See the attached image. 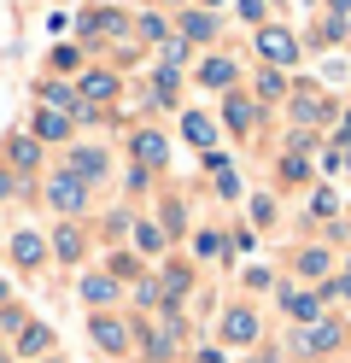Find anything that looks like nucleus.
Wrapping results in <instances>:
<instances>
[{"label":"nucleus","mask_w":351,"mask_h":363,"mask_svg":"<svg viewBox=\"0 0 351 363\" xmlns=\"http://www.w3.org/2000/svg\"><path fill=\"white\" fill-rule=\"evenodd\" d=\"M328 12H334V24H340V18L351 12V0H328Z\"/></svg>","instance_id":"b1692460"},{"label":"nucleus","mask_w":351,"mask_h":363,"mask_svg":"<svg viewBox=\"0 0 351 363\" xmlns=\"http://www.w3.org/2000/svg\"><path fill=\"white\" fill-rule=\"evenodd\" d=\"M94 340H100L106 352H123V328H117V323H106V316H94Z\"/></svg>","instance_id":"ddd939ff"},{"label":"nucleus","mask_w":351,"mask_h":363,"mask_svg":"<svg viewBox=\"0 0 351 363\" xmlns=\"http://www.w3.org/2000/svg\"><path fill=\"white\" fill-rule=\"evenodd\" d=\"M205 6H223V0H205Z\"/></svg>","instance_id":"a878e982"},{"label":"nucleus","mask_w":351,"mask_h":363,"mask_svg":"<svg viewBox=\"0 0 351 363\" xmlns=\"http://www.w3.org/2000/svg\"><path fill=\"white\" fill-rule=\"evenodd\" d=\"M12 164L30 170V164H35V141H12Z\"/></svg>","instance_id":"aec40b11"},{"label":"nucleus","mask_w":351,"mask_h":363,"mask_svg":"<svg viewBox=\"0 0 351 363\" xmlns=\"http://www.w3.org/2000/svg\"><path fill=\"white\" fill-rule=\"evenodd\" d=\"M111 293H117V281H111V276H88V281H82V299H94V305L111 299Z\"/></svg>","instance_id":"2eb2a0df"},{"label":"nucleus","mask_w":351,"mask_h":363,"mask_svg":"<svg viewBox=\"0 0 351 363\" xmlns=\"http://www.w3.org/2000/svg\"><path fill=\"white\" fill-rule=\"evenodd\" d=\"M257 94H264V100H275V94H287V88H281V71H264V77H257Z\"/></svg>","instance_id":"6ab92c4d"},{"label":"nucleus","mask_w":351,"mask_h":363,"mask_svg":"<svg viewBox=\"0 0 351 363\" xmlns=\"http://www.w3.org/2000/svg\"><path fill=\"white\" fill-rule=\"evenodd\" d=\"M299 269H304V276H322V269H328V252H304Z\"/></svg>","instance_id":"412c9836"},{"label":"nucleus","mask_w":351,"mask_h":363,"mask_svg":"<svg viewBox=\"0 0 351 363\" xmlns=\"http://www.w3.org/2000/svg\"><path fill=\"white\" fill-rule=\"evenodd\" d=\"M135 158H140V164H164V135H135Z\"/></svg>","instance_id":"1a4fd4ad"},{"label":"nucleus","mask_w":351,"mask_h":363,"mask_svg":"<svg viewBox=\"0 0 351 363\" xmlns=\"http://www.w3.org/2000/svg\"><path fill=\"white\" fill-rule=\"evenodd\" d=\"M281 305H287V316H299V323H322L311 293H281Z\"/></svg>","instance_id":"6e6552de"},{"label":"nucleus","mask_w":351,"mask_h":363,"mask_svg":"<svg viewBox=\"0 0 351 363\" xmlns=\"http://www.w3.org/2000/svg\"><path fill=\"white\" fill-rule=\"evenodd\" d=\"M257 48H264V59H299V41L287 35V30H264V35H257Z\"/></svg>","instance_id":"7ed1b4c3"},{"label":"nucleus","mask_w":351,"mask_h":363,"mask_svg":"<svg viewBox=\"0 0 351 363\" xmlns=\"http://www.w3.org/2000/svg\"><path fill=\"white\" fill-rule=\"evenodd\" d=\"M41 100H47V111H53V106H59V111H77V88H65V82H47V88H41Z\"/></svg>","instance_id":"9b49d317"},{"label":"nucleus","mask_w":351,"mask_h":363,"mask_svg":"<svg viewBox=\"0 0 351 363\" xmlns=\"http://www.w3.org/2000/svg\"><path fill=\"white\" fill-rule=\"evenodd\" d=\"M140 246H147V252H164V229H158V223H140V235H135Z\"/></svg>","instance_id":"a211bd4d"},{"label":"nucleus","mask_w":351,"mask_h":363,"mask_svg":"<svg viewBox=\"0 0 351 363\" xmlns=\"http://www.w3.org/2000/svg\"><path fill=\"white\" fill-rule=\"evenodd\" d=\"M0 363H6V352H0Z\"/></svg>","instance_id":"cd10ccee"},{"label":"nucleus","mask_w":351,"mask_h":363,"mask_svg":"<svg viewBox=\"0 0 351 363\" xmlns=\"http://www.w3.org/2000/svg\"><path fill=\"white\" fill-rule=\"evenodd\" d=\"M223 334L240 346V340H257V316L252 311H228V323H223Z\"/></svg>","instance_id":"39448f33"},{"label":"nucleus","mask_w":351,"mask_h":363,"mask_svg":"<svg viewBox=\"0 0 351 363\" xmlns=\"http://www.w3.org/2000/svg\"><path fill=\"white\" fill-rule=\"evenodd\" d=\"M65 129H70V123H65V111H41V118H35V135H41V141H59Z\"/></svg>","instance_id":"4468645a"},{"label":"nucleus","mask_w":351,"mask_h":363,"mask_svg":"<svg viewBox=\"0 0 351 363\" xmlns=\"http://www.w3.org/2000/svg\"><path fill=\"white\" fill-rule=\"evenodd\" d=\"M211 30H217V24H211V18H199V12L182 18V35H187V41H211Z\"/></svg>","instance_id":"f3484780"},{"label":"nucleus","mask_w":351,"mask_h":363,"mask_svg":"<svg viewBox=\"0 0 351 363\" xmlns=\"http://www.w3.org/2000/svg\"><path fill=\"white\" fill-rule=\"evenodd\" d=\"M199 82H205V88H228V82H234V65H228V59H205Z\"/></svg>","instance_id":"9d476101"},{"label":"nucleus","mask_w":351,"mask_h":363,"mask_svg":"<svg viewBox=\"0 0 351 363\" xmlns=\"http://www.w3.org/2000/svg\"><path fill=\"white\" fill-rule=\"evenodd\" d=\"M257 123V111H252V100H240V94H228V129L234 135H246Z\"/></svg>","instance_id":"423d86ee"},{"label":"nucleus","mask_w":351,"mask_h":363,"mask_svg":"<svg viewBox=\"0 0 351 363\" xmlns=\"http://www.w3.org/2000/svg\"><path fill=\"white\" fill-rule=\"evenodd\" d=\"M82 94H88V100H111V94H117V77H111V71H88V77H82Z\"/></svg>","instance_id":"0eeeda50"},{"label":"nucleus","mask_w":351,"mask_h":363,"mask_svg":"<svg viewBox=\"0 0 351 363\" xmlns=\"http://www.w3.org/2000/svg\"><path fill=\"white\" fill-rule=\"evenodd\" d=\"M170 6H176V0H170Z\"/></svg>","instance_id":"c85d7f7f"},{"label":"nucleus","mask_w":351,"mask_h":363,"mask_svg":"<svg viewBox=\"0 0 351 363\" xmlns=\"http://www.w3.org/2000/svg\"><path fill=\"white\" fill-rule=\"evenodd\" d=\"M6 194H12V176H6V170H0V199H6Z\"/></svg>","instance_id":"393cba45"},{"label":"nucleus","mask_w":351,"mask_h":363,"mask_svg":"<svg viewBox=\"0 0 351 363\" xmlns=\"http://www.w3.org/2000/svg\"><path fill=\"white\" fill-rule=\"evenodd\" d=\"M252 363H269V357H252Z\"/></svg>","instance_id":"bb28decb"},{"label":"nucleus","mask_w":351,"mask_h":363,"mask_svg":"<svg viewBox=\"0 0 351 363\" xmlns=\"http://www.w3.org/2000/svg\"><path fill=\"white\" fill-rule=\"evenodd\" d=\"M47 340H53V334H47V328H23V352H41Z\"/></svg>","instance_id":"4be33fe9"},{"label":"nucleus","mask_w":351,"mask_h":363,"mask_svg":"<svg viewBox=\"0 0 351 363\" xmlns=\"http://www.w3.org/2000/svg\"><path fill=\"white\" fill-rule=\"evenodd\" d=\"M340 323H334V316H322V323L316 328H304V334H293V352H328V346H340Z\"/></svg>","instance_id":"f257e3e1"},{"label":"nucleus","mask_w":351,"mask_h":363,"mask_svg":"<svg viewBox=\"0 0 351 363\" xmlns=\"http://www.w3.org/2000/svg\"><path fill=\"white\" fill-rule=\"evenodd\" d=\"M12 258H18L23 269H35V264H41V240H35V235H18V240H12Z\"/></svg>","instance_id":"f8f14e48"},{"label":"nucleus","mask_w":351,"mask_h":363,"mask_svg":"<svg viewBox=\"0 0 351 363\" xmlns=\"http://www.w3.org/2000/svg\"><path fill=\"white\" fill-rule=\"evenodd\" d=\"M182 135H187L194 147H211V141H217V123H211L205 111H187V118H182Z\"/></svg>","instance_id":"20e7f679"},{"label":"nucleus","mask_w":351,"mask_h":363,"mask_svg":"<svg viewBox=\"0 0 351 363\" xmlns=\"http://www.w3.org/2000/svg\"><path fill=\"white\" fill-rule=\"evenodd\" d=\"M70 164H77L82 176H94V182H100V176H106V152H77Z\"/></svg>","instance_id":"dca6fc26"},{"label":"nucleus","mask_w":351,"mask_h":363,"mask_svg":"<svg viewBox=\"0 0 351 363\" xmlns=\"http://www.w3.org/2000/svg\"><path fill=\"white\" fill-rule=\"evenodd\" d=\"M77 252H82V240H77V235L65 229V235H59V258H77Z\"/></svg>","instance_id":"5701e85b"},{"label":"nucleus","mask_w":351,"mask_h":363,"mask_svg":"<svg viewBox=\"0 0 351 363\" xmlns=\"http://www.w3.org/2000/svg\"><path fill=\"white\" fill-rule=\"evenodd\" d=\"M82 199H88V182H77V176H59L47 188V206H59V211H82Z\"/></svg>","instance_id":"f03ea898"}]
</instances>
